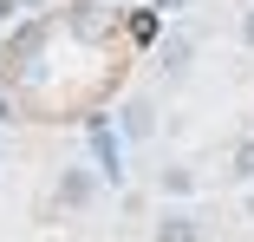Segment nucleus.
Segmentation results:
<instances>
[{"label": "nucleus", "instance_id": "obj_5", "mask_svg": "<svg viewBox=\"0 0 254 242\" xmlns=\"http://www.w3.org/2000/svg\"><path fill=\"white\" fill-rule=\"evenodd\" d=\"M241 39H248V46H254V13H248V20H241Z\"/></svg>", "mask_w": 254, "mask_h": 242}, {"label": "nucleus", "instance_id": "obj_3", "mask_svg": "<svg viewBox=\"0 0 254 242\" xmlns=\"http://www.w3.org/2000/svg\"><path fill=\"white\" fill-rule=\"evenodd\" d=\"M183 59H189V39H170V46H163V66H170V72H176V66H183Z\"/></svg>", "mask_w": 254, "mask_h": 242}, {"label": "nucleus", "instance_id": "obj_1", "mask_svg": "<svg viewBox=\"0 0 254 242\" xmlns=\"http://www.w3.org/2000/svg\"><path fill=\"white\" fill-rule=\"evenodd\" d=\"M91 190H98L91 170H65V177H59V203H65V210H85V203H91Z\"/></svg>", "mask_w": 254, "mask_h": 242}, {"label": "nucleus", "instance_id": "obj_6", "mask_svg": "<svg viewBox=\"0 0 254 242\" xmlns=\"http://www.w3.org/2000/svg\"><path fill=\"white\" fill-rule=\"evenodd\" d=\"M7 13H20V0H0V20H7Z\"/></svg>", "mask_w": 254, "mask_h": 242}, {"label": "nucleus", "instance_id": "obj_2", "mask_svg": "<svg viewBox=\"0 0 254 242\" xmlns=\"http://www.w3.org/2000/svg\"><path fill=\"white\" fill-rule=\"evenodd\" d=\"M157 242H202V223L195 216H163L157 223Z\"/></svg>", "mask_w": 254, "mask_h": 242}, {"label": "nucleus", "instance_id": "obj_8", "mask_svg": "<svg viewBox=\"0 0 254 242\" xmlns=\"http://www.w3.org/2000/svg\"><path fill=\"white\" fill-rule=\"evenodd\" d=\"M248 210H254V197H248Z\"/></svg>", "mask_w": 254, "mask_h": 242}, {"label": "nucleus", "instance_id": "obj_7", "mask_svg": "<svg viewBox=\"0 0 254 242\" xmlns=\"http://www.w3.org/2000/svg\"><path fill=\"white\" fill-rule=\"evenodd\" d=\"M26 7H39V0H26Z\"/></svg>", "mask_w": 254, "mask_h": 242}, {"label": "nucleus", "instance_id": "obj_4", "mask_svg": "<svg viewBox=\"0 0 254 242\" xmlns=\"http://www.w3.org/2000/svg\"><path fill=\"white\" fill-rule=\"evenodd\" d=\"M157 7H163V13H183V7H189V0H157Z\"/></svg>", "mask_w": 254, "mask_h": 242}]
</instances>
